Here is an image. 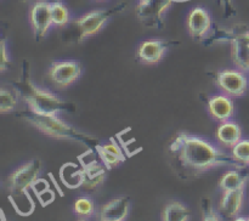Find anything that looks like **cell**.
Returning a JSON list of instances; mask_svg holds the SVG:
<instances>
[{"label": "cell", "mask_w": 249, "mask_h": 221, "mask_svg": "<svg viewBox=\"0 0 249 221\" xmlns=\"http://www.w3.org/2000/svg\"><path fill=\"white\" fill-rule=\"evenodd\" d=\"M112 14H113V10H95L78 18L74 22V26L79 32V40L99 33L107 23Z\"/></svg>", "instance_id": "obj_8"}, {"label": "cell", "mask_w": 249, "mask_h": 221, "mask_svg": "<svg viewBox=\"0 0 249 221\" xmlns=\"http://www.w3.org/2000/svg\"><path fill=\"white\" fill-rule=\"evenodd\" d=\"M97 153L101 157L102 162L105 163L107 169H113L125 160V155L123 154L121 147L114 141L100 146L97 148Z\"/></svg>", "instance_id": "obj_17"}, {"label": "cell", "mask_w": 249, "mask_h": 221, "mask_svg": "<svg viewBox=\"0 0 249 221\" xmlns=\"http://www.w3.org/2000/svg\"><path fill=\"white\" fill-rule=\"evenodd\" d=\"M215 84L228 96L241 97L247 91L248 78L245 70L225 69L216 74Z\"/></svg>", "instance_id": "obj_6"}, {"label": "cell", "mask_w": 249, "mask_h": 221, "mask_svg": "<svg viewBox=\"0 0 249 221\" xmlns=\"http://www.w3.org/2000/svg\"><path fill=\"white\" fill-rule=\"evenodd\" d=\"M247 220H249V218H247Z\"/></svg>", "instance_id": "obj_32"}, {"label": "cell", "mask_w": 249, "mask_h": 221, "mask_svg": "<svg viewBox=\"0 0 249 221\" xmlns=\"http://www.w3.org/2000/svg\"><path fill=\"white\" fill-rule=\"evenodd\" d=\"M83 169H84V180H83L82 186L85 189L92 191L104 182L105 176H106V170L104 169L102 165L97 164V162L89 163Z\"/></svg>", "instance_id": "obj_18"}, {"label": "cell", "mask_w": 249, "mask_h": 221, "mask_svg": "<svg viewBox=\"0 0 249 221\" xmlns=\"http://www.w3.org/2000/svg\"><path fill=\"white\" fill-rule=\"evenodd\" d=\"M215 138L223 147L232 148L238 141L242 140L241 126L235 121H223L216 129Z\"/></svg>", "instance_id": "obj_16"}, {"label": "cell", "mask_w": 249, "mask_h": 221, "mask_svg": "<svg viewBox=\"0 0 249 221\" xmlns=\"http://www.w3.org/2000/svg\"><path fill=\"white\" fill-rule=\"evenodd\" d=\"M19 116L24 121L31 124L46 136L58 138V140H79L89 143V136L79 133L77 129L68 125L62 119L58 118V114L57 116H44V114L36 113L28 109L27 112H22Z\"/></svg>", "instance_id": "obj_3"}, {"label": "cell", "mask_w": 249, "mask_h": 221, "mask_svg": "<svg viewBox=\"0 0 249 221\" xmlns=\"http://www.w3.org/2000/svg\"><path fill=\"white\" fill-rule=\"evenodd\" d=\"M241 169L229 170L221 176L219 180V187L221 191H235V189H245L246 184L248 181V177L242 175L240 171Z\"/></svg>", "instance_id": "obj_19"}, {"label": "cell", "mask_w": 249, "mask_h": 221, "mask_svg": "<svg viewBox=\"0 0 249 221\" xmlns=\"http://www.w3.org/2000/svg\"><path fill=\"white\" fill-rule=\"evenodd\" d=\"M41 170V162L32 159L17 168L6 180L7 189L10 192L9 199L14 204L15 209L21 215H28L33 211L34 204L28 194V188L33 186L39 179Z\"/></svg>", "instance_id": "obj_2"}, {"label": "cell", "mask_w": 249, "mask_h": 221, "mask_svg": "<svg viewBox=\"0 0 249 221\" xmlns=\"http://www.w3.org/2000/svg\"><path fill=\"white\" fill-rule=\"evenodd\" d=\"M95 213H96L95 204L90 198L82 197V198H78L74 202V214L79 218L89 219L94 216Z\"/></svg>", "instance_id": "obj_23"}, {"label": "cell", "mask_w": 249, "mask_h": 221, "mask_svg": "<svg viewBox=\"0 0 249 221\" xmlns=\"http://www.w3.org/2000/svg\"><path fill=\"white\" fill-rule=\"evenodd\" d=\"M242 35L245 36L246 39H247L248 43H249V31H247V32H242Z\"/></svg>", "instance_id": "obj_29"}, {"label": "cell", "mask_w": 249, "mask_h": 221, "mask_svg": "<svg viewBox=\"0 0 249 221\" xmlns=\"http://www.w3.org/2000/svg\"><path fill=\"white\" fill-rule=\"evenodd\" d=\"M231 58L241 70H249V43L242 32L231 39Z\"/></svg>", "instance_id": "obj_15"}, {"label": "cell", "mask_w": 249, "mask_h": 221, "mask_svg": "<svg viewBox=\"0 0 249 221\" xmlns=\"http://www.w3.org/2000/svg\"><path fill=\"white\" fill-rule=\"evenodd\" d=\"M100 1H104V0H100Z\"/></svg>", "instance_id": "obj_31"}, {"label": "cell", "mask_w": 249, "mask_h": 221, "mask_svg": "<svg viewBox=\"0 0 249 221\" xmlns=\"http://www.w3.org/2000/svg\"><path fill=\"white\" fill-rule=\"evenodd\" d=\"M191 219L189 208L179 201H173L164 206L162 220L165 221H187Z\"/></svg>", "instance_id": "obj_21"}, {"label": "cell", "mask_w": 249, "mask_h": 221, "mask_svg": "<svg viewBox=\"0 0 249 221\" xmlns=\"http://www.w3.org/2000/svg\"><path fill=\"white\" fill-rule=\"evenodd\" d=\"M167 52L165 43L160 39H148L139 45L136 57L145 65H156L160 62Z\"/></svg>", "instance_id": "obj_11"}, {"label": "cell", "mask_w": 249, "mask_h": 221, "mask_svg": "<svg viewBox=\"0 0 249 221\" xmlns=\"http://www.w3.org/2000/svg\"><path fill=\"white\" fill-rule=\"evenodd\" d=\"M61 180L68 188H77L82 186L84 180V169H79L74 163H68L62 167L60 171Z\"/></svg>", "instance_id": "obj_20"}, {"label": "cell", "mask_w": 249, "mask_h": 221, "mask_svg": "<svg viewBox=\"0 0 249 221\" xmlns=\"http://www.w3.org/2000/svg\"><path fill=\"white\" fill-rule=\"evenodd\" d=\"M51 16L53 26L63 27L70 22V11L61 1L51 2Z\"/></svg>", "instance_id": "obj_22"}, {"label": "cell", "mask_w": 249, "mask_h": 221, "mask_svg": "<svg viewBox=\"0 0 249 221\" xmlns=\"http://www.w3.org/2000/svg\"><path fill=\"white\" fill-rule=\"evenodd\" d=\"M21 89L23 101L32 112L44 116H57L67 107V103H65L60 97L49 90L38 87L28 79L24 80Z\"/></svg>", "instance_id": "obj_4"}, {"label": "cell", "mask_w": 249, "mask_h": 221, "mask_svg": "<svg viewBox=\"0 0 249 221\" xmlns=\"http://www.w3.org/2000/svg\"><path fill=\"white\" fill-rule=\"evenodd\" d=\"M243 199H245V189L224 191L218 206L220 215L231 219L236 218L242 210Z\"/></svg>", "instance_id": "obj_13"}, {"label": "cell", "mask_w": 249, "mask_h": 221, "mask_svg": "<svg viewBox=\"0 0 249 221\" xmlns=\"http://www.w3.org/2000/svg\"><path fill=\"white\" fill-rule=\"evenodd\" d=\"M169 151L175 168L190 176H196L219 167L241 169L242 165L236 162L232 155L220 150L211 141L186 133H180L173 140Z\"/></svg>", "instance_id": "obj_1"}, {"label": "cell", "mask_w": 249, "mask_h": 221, "mask_svg": "<svg viewBox=\"0 0 249 221\" xmlns=\"http://www.w3.org/2000/svg\"><path fill=\"white\" fill-rule=\"evenodd\" d=\"M130 209V199L128 197H118L107 202L100 210V220L123 221L128 218Z\"/></svg>", "instance_id": "obj_12"}, {"label": "cell", "mask_w": 249, "mask_h": 221, "mask_svg": "<svg viewBox=\"0 0 249 221\" xmlns=\"http://www.w3.org/2000/svg\"><path fill=\"white\" fill-rule=\"evenodd\" d=\"M45 182H46L45 180L38 179L36 182H34L33 186H32V188H33V191L36 192V194L38 197L40 196V194L43 193V192H45L46 189H49V185L45 184Z\"/></svg>", "instance_id": "obj_28"}, {"label": "cell", "mask_w": 249, "mask_h": 221, "mask_svg": "<svg viewBox=\"0 0 249 221\" xmlns=\"http://www.w3.org/2000/svg\"><path fill=\"white\" fill-rule=\"evenodd\" d=\"M17 96L11 91L5 87H1L0 90V112L1 113H7L16 108L17 106Z\"/></svg>", "instance_id": "obj_25"}, {"label": "cell", "mask_w": 249, "mask_h": 221, "mask_svg": "<svg viewBox=\"0 0 249 221\" xmlns=\"http://www.w3.org/2000/svg\"><path fill=\"white\" fill-rule=\"evenodd\" d=\"M10 57L7 56V49H6V43L5 40H1V58H0V68H1V72L4 73L6 69V66L9 63Z\"/></svg>", "instance_id": "obj_27"}, {"label": "cell", "mask_w": 249, "mask_h": 221, "mask_svg": "<svg viewBox=\"0 0 249 221\" xmlns=\"http://www.w3.org/2000/svg\"><path fill=\"white\" fill-rule=\"evenodd\" d=\"M82 65L78 61H55L51 63L48 75L53 84L58 89H66L82 75Z\"/></svg>", "instance_id": "obj_5"}, {"label": "cell", "mask_w": 249, "mask_h": 221, "mask_svg": "<svg viewBox=\"0 0 249 221\" xmlns=\"http://www.w3.org/2000/svg\"><path fill=\"white\" fill-rule=\"evenodd\" d=\"M29 23L36 39L48 34L49 29L53 26L51 16V2L46 0H38L34 2L29 11Z\"/></svg>", "instance_id": "obj_7"}, {"label": "cell", "mask_w": 249, "mask_h": 221, "mask_svg": "<svg viewBox=\"0 0 249 221\" xmlns=\"http://www.w3.org/2000/svg\"><path fill=\"white\" fill-rule=\"evenodd\" d=\"M202 215H203V220L206 221H218V220H221L220 215H219L218 213H215V210H214V206L212 205V202L209 201V199H203L202 201Z\"/></svg>", "instance_id": "obj_26"}, {"label": "cell", "mask_w": 249, "mask_h": 221, "mask_svg": "<svg viewBox=\"0 0 249 221\" xmlns=\"http://www.w3.org/2000/svg\"><path fill=\"white\" fill-rule=\"evenodd\" d=\"M208 111L215 120L223 121L229 120L233 116V103L231 97L228 95H215L212 96L208 101Z\"/></svg>", "instance_id": "obj_14"}, {"label": "cell", "mask_w": 249, "mask_h": 221, "mask_svg": "<svg viewBox=\"0 0 249 221\" xmlns=\"http://www.w3.org/2000/svg\"><path fill=\"white\" fill-rule=\"evenodd\" d=\"M173 0H148L139 2L136 6V16L142 23L150 27H157L163 22V15L165 14Z\"/></svg>", "instance_id": "obj_9"}, {"label": "cell", "mask_w": 249, "mask_h": 221, "mask_svg": "<svg viewBox=\"0 0 249 221\" xmlns=\"http://www.w3.org/2000/svg\"><path fill=\"white\" fill-rule=\"evenodd\" d=\"M231 155L240 164H249V140L242 138L231 148Z\"/></svg>", "instance_id": "obj_24"}, {"label": "cell", "mask_w": 249, "mask_h": 221, "mask_svg": "<svg viewBox=\"0 0 249 221\" xmlns=\"http://www.w3.org/2000/svg\"><path fill=\"white\" fill-rule=\"evenodd\" d=\"M141 1H148V0H139V2H141Z\"/></svg>", "instance_id": "obj_30"}, {"label": "cell", "mask_w": 249, "mask_h": 221, "mask_svg": "<svg viewBox=\"0 0 249 221\" xmlns=\"http://www.w3.org/2000/svg\"><path fill=\"white\" fill-rule=\"evenodd\" d=\"M213 26L212 16L203 7H194L186 17V28L194 39H202L209 33Z\"/></svg>", "instance_id": "obj_10"}]
</instances>
